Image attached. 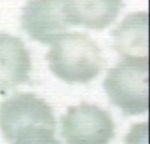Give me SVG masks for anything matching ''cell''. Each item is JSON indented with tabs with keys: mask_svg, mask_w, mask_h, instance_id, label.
I'll return each instance as SVG.
<instances>
[{
	"mask_svg": "<svg viewBox=\"0 0 150 144\" xmlns=\"http://www.w3.org/2000/svg\"><path fill=\"white\" fill-rule=\"evenodd\" d=\"M148 125L147 123H142L137 125L131 130L130 133L127 136V141L128 143H138L144 139V136H147Z\"/></svg>",
	"mask_w": 150,
	"mask_h": 144,
	"instance_id": "cell-9",
	"label": "cell"
},
{
	"mask_svg": "<svg viewBox=\"0 0 150 144\" xmlns=\"http://www.w3.org/2000/svg\"><path fill=\"white\" fill-rule=\"evenodd\" d=\"M70 24L91 29L106 28L124 7L122 0H65Z\"/></svg>",
	"mask_w": 150,
	"mask_h": 144,
	"instance_id": "cell-7",
	"label": "cell"
},
{
	"mask_svg": "<svg viewBox=\"0 0 150 144\" xmlns=\"http://www.w3.org/2000/svg\"><path fill=\"white\" fill-rule=\"evenodd\" d=\"M51 44L46 59L59 79L68 83H87L98 74L101 53L87 35L64 33Z\"/></svg>",
	"mask_w": 150,
	"mask_h": 144,
	"instance_id": "cell-2",
	"label": "cell"
},
{
	"mask_svg": "<svg viewBox=\"0 0 150 144\" xmlns=\"http://www.w3.org/2000/svg\"><path fill=\"white\" fill-rule=\"evenodd\" d=\"M103 87L113 105L125 115L149 109V56L126 58L108 71Z\"/></svg>",
	"mask_w": 150,
	"mask_h": 144,
	"instance_id": "cell-3",
	"label": "cell"
},
{
	"mask_svg": "<svg viewBox=\"0 0 150 144\" xmlns=\"http://www.w3.org/2000/svg\"><path fill=\"white\" fill-rule=\"evenodd\" d=\"M60 123L67 143L105 144L114 135V122L107 112L85 102L68 108Z\"/></svg>",
	"mask_w": 150,
	"mask_h": 144,
	"instance_id": "cell-4",
	"label": "cell"
},
{
	"mask_svg": "<svg viewBox=\"0 0 150 144\" xmlns=\"http://www.w3.org/2000/svg\"><path fill=\"white\" fill-rule=\"evenodd\" d=\"M21 22L33 40L51 44L70 25L65 0H28L22 9Z\"/></svg>",
	"mask_w": 150,
	"mask_h": 144,
	"instance_id": "cell-5",
	"label": "cell"
},
{
	"mask_svg": "<svg viewBox=\"0 0 150 144\" xmlns=\"http://www.w3.org/2000/svg\"><path fill=\"white\" fill-rule=\"evenodd\" d=\"M148 26L147 12L128 14L111 33L115 50L124 58L149 56Z\"/></svg>",
	"mask_w": 150,
	"mask_h": 144,
	"instance_id": "cell-8",
	"label": "cell"
},
{
	"mask_svg": "<svg viewBox=\"0 0 150 144\" xmlns=\"http://www.w3.org/2000/svg\"><path fill=\"white\" fill-rule=\"evenodd\" d=\"M55 120L44 100L31 93H20L0 105V129L14 144H57Z\"/></svg>",
	"mask_w": 150,
	"mask_h": 144,
	"instance_id": "cell-1",
	"label": "cell"
},
{
	"mask_svg": "<svg viewBox=\"0 0 150 144\" xmlns=\"http://www.w3.org/2000/svg\"><path fill=\"white\" fill-rule=\"evenodd\" d=\"M30 70V53L21 40L0 33V91L27 82Z\"/></svg>",
	"mask_w": 150,
	"mask_h": 144,
	"instance_id": "cell-6",
	"label": "cell"
}]
</instances>
